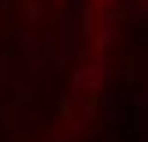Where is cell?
Returning a JSON list of instances; mask_svg holds the SVG:
<instances>
[{
	"instance_id": "cell-1",
	"label": "cell",
	"mask_w": 148,
	"mask_h": 142,
	"mask_svg": "<svg viewBox=\"0 0 148 142\" xmlns=\"http://www.w3.org/2000/svg\"><path fill=\"white\" fill-rule=\"evenodd\" d=\"M142 3L0 0V142H115Z\"/></svg>"
}]
</instances>
